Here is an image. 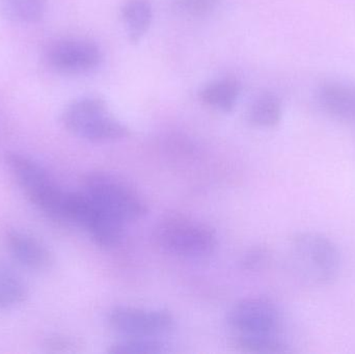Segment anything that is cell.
Here are the masks:
<instances>
[{
    "mask_svg": "<svg viewBox=\"0 0 355 354\" xmlns=\"http://www.w3.org/2000/svg\"><path fill=\"white\" fill-rule=\"evenodd\" d=\"M240 87L231 78L218 79L209 82L200 91V98L209 107L220 112H231L239 97Z\"/></svg>",
    "mask_w": 355,
    "mask_h": 354,
    "instance_id": "cell-12",
    "label": "cell"
},
{
    "mask_svg": "<svg viewBox=\"0 0 355 354\" xmlns=\"http://www.w3.org/2000/svg\"><path fill=\"white\" fill-rule=\"evenodd\" d=\"M236 337L281 338L282 316L277 306L264 297L238 301L227 316Z\"/></svg>",
    "mask_w": 355,
    "mask_h": 354,
    "instance_id": "cell-7",
    "label": "cell"
},
{
    "mask_svg": "<svg viewBox=\"0 0 355 354\" xmlns=\"http://www.w3.org/2000/svg\"><path fill=\"white\" fill-rule=\"evenodd\" d=\"M46 8V0H0V17L18 24L39 22Z\"/></svg>",
    "mask_w": 355,
    "mask_h": 354,
    "instance_id": "cell-13",
    "label": "cell"
},
{
    "mask_svg": "<svg viewBox=\"0 0 355 354\" xmlns=\"http://www.w3.org/2000/svg\"><path fill=\"white\" fill-rule=\"evenodd\" d=\"M234 346L246 353H282L288 351L282 338H248L235 337Z\"/></svg>",
    "mask_w": 355,
    "mask_h": 354,
    "instance_id": "cell-18",
    "label": "cell"
},
{
    "mask_svg": "<svg viewBox=\"0 0 355 354\" xmlns=\"http://www.w3.org/2000/svg\"><path fill=\"white\" fill-rule=\"evenodd\" d=\"M217 0H176L178 8L192 16H205L214 10Z\"/></svg>",
    "mask_w": 355,
    "mask_h": 354,
    "instance_id": "cell-19",
    "label": "cell"
},
{
    "mask_svg": "<svg viewBox=\"0 0 355 354\" xmlns=\"http://www.w3.org/2000/svg\"><path fill=\"white\" fill-rule=\"evenodd\" d=\"M6 164L29 201L46 215L62 222L67 191L54 182L47 170L33 158L18 152L6 154Z\"/></svg>",
    "mask_w": 355,
    "mask_h": 354,
    "instance_id": "cell-2",
    "label": "cell"
},
{
    "mask_svg": "<svg viewBox=\"0 0 355 354\" xmlns=\"http://www.w3.org/2000/svg\"><path fill=\"white\" fill-rule=\"evenodd\" d=\"M122 17L132 42H139L147 33L152 22V6L149 0H127Z\"/></svg>",
    "mask_w": 355,
    "mask_h": 354,
    "instance_id": "cell-14",
    "label": "cell"
},
{
    "mask_svg": "<svg viewBox=\"0 0 355 354\" xmlns=\"http://www.w3.org/2000/svg\"><path fill=\"white\" fill-rule=\"evenodd\" d=\"M110 328L125 337L158 338L168 334L175 326L172 314L166 310L120 307L110 310L107 316Z\"/></svg>",
    "mask_w": 355,
    "mask_h": 354,
    "instance_id": "cell-9",
    "label": "cell"
},
{
    "mask_svg": "<svg viewBox=\"0 0 355 354\" xmlns=\"http://www.w3.org/2000/svg\"><path fill=\"white\" fill-rule=\"evenodd\" d=\"M64 222H72L87 231L102 247L118 245L124 229V224L107 215L83 191H67Z\"/></svg>",
    "mask_w": 355,
    "mask_h": 354,
    "instance_id": "cell-6",
    "label": "cell"
},
{
    "mask_svg": "<svg viewBox=\"0 0 355 354\" xmlns=\"http://www.w3.org/2000/svg\"><path fill=\"white\" fill-rule=\"evenodd\" d=\"M168 346L157 338L126 337L124 340L110 345L108 353L114 354H153L168 353Z\"/></svg>",
    "mask_w": 355,
    "mask_h": 354,
    "instance_id": "cell-17",
    "label": "cell"
},
{
    "mask_svg": "<svg viewBox=\"0 0 355 354\" xmlns=\"http://www.w3.org/2000/svg\"><path fill=\"white\" fill-rule=\"evenodd\" d=\"M81 191L107 215L125 224L147 214L143 197L128 183L107 172H89L83 180Z\"/></svg>",
    "mask_w": 355,
    "mask_h": 354,
    "instance_id": "cell-3",
    "label": "cell"
},
{
    "mask_svg": "<svg viewBox=\"0 0 355 354\" xmlns=\"http://www.w3.org/2000/svg\"><path fill=\"white\" fill-rule=\"evenodd\" d=\"M282 118L281 102L271 94H264L254 100L248 110V120L254 126L272 128Z\"/></svg>",
    "mask_w": 355,
    "mask_h": 354,
    "instance_id": "cell-16",
    "label": "cell"
},
{
    "mask_svg": "<svg viewBox=\"0 0 355 354\" xmlns=\"http://www.w3.org/2000/svg\"><path fill=\"white\" fill-rule=\"evenodd\" d=\"M153 239L162 251L183 258H202L214 251L217 245L214 231L200 222L168 216L154 229Z\"/></svg>",
    "mask_w": 355,
    "mask_h": 354,
    "instance_id": "cell-5",
    "label": "cell"
},
{
    "mask_svg": "<svg viewBox=\"0 0 355 354\" xmlns=\"http://www.w3.org/2000/svg\"><path fill=\"white\" fill-rule=\"evenodd\" d=\"M6 249L12 258L27 269L42 272L52 263V256L39 239L16 229L6 230L4 234Z\"/></svg>",
    "mask_w": 355,
    "mask_h": 354,
    "instance_id": "cell-10",
    "label": "cell"
},
{
    "mask_svg": "<svg viewBox=\"0 0 355 354\" xmlns=\"http://www.w3.org/2000/svg\"><path fill=\"white\" fill-rule=\"evenodd\" d=\"M62 121L69 132L92 143H112L129 136L126 125L114 118L105 102L98 98L75 100L64 108Z\"/></svg>",
    "mask_w": 355,
    "mask_h": 354,
    "instance_id": "cell-4",
    "label": "cell"
},
{
    "mask_svg": "<svg viewBox=\"0 0 355 354\" xmlns=\"http://www.w3.org/2000/svg\"><path fill=\"white\" fill-rule=\"evenodd\" d=\"M290 253L298 274L311 285L329 286L341 274V251L335 241L321 233H297Z\"/></svg>",
    "mask_w": 355,
    "mask_h": 354,
    "instance_id": "cell-1",
    "label": "cell"
},
{
    "mask_svg": "<svg viewBox=\"0 0 355 354\" xmlns=\"http://www.w3.org/2000/svg\"><path fill=\"white\" fill-rule=\"evenodd\" d=\"M28 290L23 278L10 266L0 262V310H10L22 305Z\"/></svg>",
    "mask_w": 355,
    "mask_h": 354,
    "instance_id": "cell-15",
    "label": "cell"
},
{
    "mask_svg": "<svg viewBox=\"0 0 355 354\" xmlns=\"http://www.w3.org/2000/svg\"><path fill=\"white\" fill-rule=\"evenodd\" d=\"M321 108L334 118L355 123V89L339 82H327L317 91Z\"/></svg>",
    "mask_w": 355,
    "mask_h": 354,
    "instance_id": "cell-11",
    "label": "cell"
},
{
    "mask_svg": "<svg viewBox=\"0 0 355 354\" xmlns=\"http://www.w3.org/2000/svg\"><path fill=\"white\" fill-rule=\"evenodd\" d=\"M44 62L62 74L89 72L101 62V50L93 42L76 37L56 39L44 49Z\"/></svg>",
    "mask_w": 355,
    "mask_h": 354,
    "instance_id": "cell-8",
    "label": "cell"
}]
</instances>
